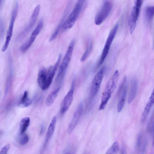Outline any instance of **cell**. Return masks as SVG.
Instances as JSON below:
<instances>
[{"instance_id":"6da1fadb","label":"cell","mask_w":154,"mask_h":154,"mask_svg":"<svg viewBox=\"0 0 154 154\" xmlns=\"http://www.w3.org/2000/svg\"><path fill=\"white\" fill-rule=\"evenodd\" d=\"M119 75L118 70H116L107 82L102 94L101 103L99 108V110H103L105 108L112 94L116 88Z\"/></svg>"},{"instance_id":"7a4b0ae2","label":"cell","mask_w":154,"mask_h":154,"mask_svg":"<svg viewBox=\"0 0 154 154\" xmlns=\"http://www.w3.org/2000/svg\"><path fill=\"white\" fill-rule=\"evenodd\" d=\"M85 1L79 0L67 18L61 29L62 32L71 28L75 24L79 15Z\"/></svg>"},{"instance_id":"3957f363","label":"cell","mask_w":154,"mask_h":154,"mask_svg":"<svg viewBox=\"0 0 154 154\" xmlns=\"http://www.w3.org/2000/svg\"><path fill=\"white\" fill-rule=\"evenodd\" d=\"M119 25L116 24L110 31L102 50L100 57L97 63L95 70H96L102 64L109 53L110 46L116 35Z\"/></svg>"},{"instance_id":"277c9868","label":"cell","mask_w":154,"mask_h":154,"mask_svg":"<svg viewBox=\"0 0 154 154\" xmlns=\"http://www.w3.org/2000/svg\"><path fill=\"white\" fill-rule=\"evenodd\" d=\"M112 3L111 1L105 0L103 1L95 17L94 22L96 25H100L106 18L112 10Z\"/></svg>"},{"instance_id":"5b68a950","label":"cell","mask_w":154,"mask_h":154,"mask_svg":"<svg viewBox=\"0 0 154 154\" xmlns=\"http://www.w3.org/2000/svg\"><path fill=\"white\" fill-rule=\"evenodd\" d=\"M18 8V2H15L13 8L9 27L7 31L5 42L2 48V51L4 52L8 48L12 37L14 23L17 17Z\"/></svg>"},{"instance_id":"8992f818","label":"cell","mask_w":154,"mask_h":154,"mask_svg":"<svg viewBox=\"0 0 154 154\" xmlns=\"http://www.w3.org/2000/svg\"><path fill=\"white\" fill-rule=\"evenodd\" d=\"M75 40L73 39L70 42L67 48L65 54L60 67L57 75L58 79L61 75H63L66 69L71 60L75 45Z\"/></svg>"},{"instance_id":"52a82bcc","label":"cell","mask_w":154,"mask_h":154,"mask_svg":"<svg viewBox=\"0 0 154 154\" xmlns=\"http://www.w3.org/2000/svg\"><path fill=\"white\" fill-rule=\"evenodd\" d=\"M143 2V1L142 0H136L132 10L128 21L129 30L131 34L133 33L135 28Z\"/></svg>"},{"instance_id":"ba28073f","label":"cell","mask_w":154,"mask_h":154,"mask_svg":"<svg viewBox=\"0 0 154 154\" xmlns=\"http://www.w3.org/2000/svg\"><path fill=\"white\" fill-rule=\"evenodd\" d=\"M106 69L105 66L101 68L96 75L92 81L90 89V94L92 97L96 95L99 90Z\"/></svg>"},{"instance_id":"9c48e42d","label":"cell","mask_w":154,"mask_h":154,"mask_svg":"<svg viewBox=\"0 0 154 154\" xmlns=\"http://www.w3.org/2000/svg\"><path fill=\"white\" fill-rule=\"evenodd\" d=\"M43 25V20L41 19L32 32L29 39L20 47V50L22 52H25L32 46L37 35L41 32Z\"/></svg>"},{"instance_id":"30bf717a","label":"cell","mask_w":154,"mask_h":154,"mask_svg":"<svg viewBox=\"0 0 154 154\" xmlns=\"http://www.w3.org/2000/svg\"><path fill=\"white\" fill-rule=\"evenodd\" d=\"M40 6L37 5L34 8L27 26L18 36V39H21L29 32L35 24L39 14Z\"/></svg>"},{"instance_id":"8fae6325","label":"cell","mask_w":154,"mask_h":154,"mask_svg":"<svg viewBox=\"0 0 154 154\" xmlns=\"http://www.w3.org/2000/svg\"><path fill=\"white\" fill-rule=\"evenodd\" d=\"M75 83V80H74L70 90L62 102L60 107V112L62 114H64L67 111L72 103L73 98Z\"/></svg>"},{"instance_id":"7c38bea8","label":"cell","mask_w":154,"mask_h":154,"mask_svg":"<svg viewBox=\"0 0 154 154\" xmlns=\"http://www.w3.org/2000/svg\"><path fill=\"white\" fill-rule=\"evenodd\" d=\"M82 102L78 106L74 114L72 119L69 123L67 128V132L71 133L78 125L82 116L83 109Z\"/></svg>"},{"instance_id":"4fadbf2b","label":"cell","mask_w":154,"mask_h":154,"mask_svg":"<svg viewBox=\"0 0 154 154\" xmlns=\"http://www.w3.org/2000/svg\"><path fill=\"white\" fill-rule=\"evenodd\" d=\"M49 69L45 68H42L39 71L37 82L39 87L43 90L47 89L49 87L48 85V81L49 75Z\"/></svg>"},{"instance_id":"5bb4252c","label":"cell","mask_w":154,"mask_h":154,"mask_svg":"<svg viewBox=\"0 0 154 154\" xmlns=\"http://www.w3.org/2000/svg\"><path fill=\"white\" fill-rule=\"evenodd\" d=\"M71 5L72 2L71 1H69L67 5L60 21L49 38V41L50 42H51L55 39L58 35L60 29H62L67 19L66 17L69 14Z\"/></svg>"},{"instance_id":"9a60e30c","label":"cell","mask_w":154,"mask_h":154,"mask_svg":"<svg viewBox=\"0 0 154 154\" xmlns=\"http://www.w3.org/2000/svg\"><path fill=\"white\" fill-rule=\"evenodd\" d=\"M154 104V88L147 103L141 117V121L144 122L146 120L151 109Z\"/></svg>"},{"instance_id":"2e32d148","label":"cell","mask_w":154,"mask_h":154,"mask_svg":"<svg viewBox=\"0 0 154 154\" xmlns=\"http://www.w3.org/2000/svg\"><path fill=\"white\" fill-rule=\"evenodd\" d=\"M57 120V119L56 116H54L49 124L46 135L44 145V148L46 147L50 138L53 135L55 128Z\"/></svg>"},{"instance_id":"e0dca14e","label":"cell","mask_w":154,"mask_h":154,"mask_svg":"<svg viewBox=\"0 0 154 154\" xmlns=\"http://www.w3.org/2000/svg\"><path fill=\"white\" fill-rule=\"evenodd\" d=\"M138 86L137 80L135 79H132L131 81V86L128 102V103H131L136 96Z\"/></svg>"},{"instance_id":"ac0fdd59","label":"cell","mask_w":154,"mask_h":154,"mask_svg":"<svg viewBox=\"0 0 154 154\" xmlns=\"http://www.w3.org/2000/svg\"><path fill=\"white\" fill-rule=\"evenodd\" d=\"M127 91V86L126 85L121 92L119 99L117 105V111L118 112H120L124 107L125 101Z\"/></svg>"},{"instance_id":"d6986e66","label":"cell","mask_w":154,"mask_h":154,"mask_svg":"<svg viewBox=\"0 0 154 154\" xmlns=\"http://www.w3.org/2000/svg\"><path fill=\"white\" fill-rule=\"evenodd\" d=\"M60 88H57L50 93L47 97L45 102V104L47 106H50L54 101L60 91Z\"/></svg>"},{"instance_id":"ffe728a7","label":"cell","mask_w":154,"mask_h":154,"mask_svg":"<svg viewBox=\"0 0 154 154\" xmlns=\"http://www.w3.org/2000/svg\"><path fill=\"white\" fill-rule=\"evenodd\" d=\"M32 102L31 100L29 97L28 92L25 91L18 102V106L21 107H27L31 104Z\"/></svg>"},{"instance_id":"44dd1931","label":"cell","mask_w":154,"mask_h":154,"mask_svg":"<svg viewBox=\"0 0 154 154\" xmlns=\"http://www.w3.org/2000/svg\"><path fill=\"white\" fill-rule=\"evenodd\" d=\"M30 123V119L29 117H26L22 118L19 124L21 134H24L26 131Z\"/></svg>"},{"instance_id":"7402d4cb","label":"cell","mask_w":154,"mask_h":154,"mask_svg":"<svg viewBox=\"0 0 154 154\" xmlns=\"http://www.w3.org/2000/svg\"><path fill=\"white\" fill-rule=\"evenodd\" d=\"M93 47V43L91 39H89L88 41L85 51L81 59V61L82 62H84L88 57L92 51Z\"/></svg>"},{"instance_id":"603a6c76","label":"cell","mask_w":154,"mask_h":154,"mask_svg":"<svg viewBox=\"0 0 154 154\" xmlns=\"http://www.w3.org/2000/svg\"><path fill=\"white\" fill-rule=\"evenodd\" d=\"M144 14L146 21L149 23L154 16V5L147 7L145 9Z\"/></svg>"},{"instance_id":"cb8c5ba5","label":"cell","mask_w":154,"mask_h":154,"mask_svg":"<svg viewBox=\"0 0 154 154\" xmlns=\"http://www.w3.org/2000/svg\"><path fill=\"white\" fill-rule=\"evenodd\" d=\"M142 134H140L138 137L136 142V147L138 150L143 152L145 148V141Z\"/></svg>"},{"instance_id":"d4e9b609","label":"cell","mask_w":154,"mask_h":154,"mask_svg":"<svg viewBox=\"0 0 154 154\" xmlns=\"http://www.w3.org/2000/svg\"><path fill=\"white\" fill-rule=\"evenodd\" d=\"M119 149L118 143L117 142H115L109 148L105 154H117Z\"/></svg>"},{"instance_id":"484cf974","label":"cell","mask_w":154,"mask_h":154,"mask_svg":"<svg viewBox=\"0 0 154 154\" xmlns=\"http://www.w3.org/2000/svg\"><path fill=\"white\" fill-rule=\"evenodd\" d=\"M22 135L19 140V143L22 145H24L27 144L29 140L28 136L26 134H21Z\"/></svg>"},{"instance_id":"4316f807","label":"cell","mask_w":154,"mask_h":154,"mask_svg":"<svg viewBox=\"0 0 154 154\" xmlns=\"http://www.w3.org/2000/svg\"><path fill=\"white\" fill-rule=\"evenodd\" d=\"M127 82V77L125 76L123 78L119 87L118 91V95L120 96L122 90L125 86Z\"/></svg>"},{"instance_id":"83f0119b","label":"cell","mask_w":154,"mask_h":154,"mask_svg":"<svg viewBox=\"0 0 154 154\" xmlns=\"http://www.w3.org/2000/svg\"><path fill=\"white\" fill-rule=\"evenodd\" d=\"M10 144H7L2 149L0 154H7L8 151L10 147Z\"/></svg>"},{"instance_id":"f1b7e54d","label":"cell","mask_w":154,"mask_h":154,"mask_svg":"<svg viewBox=\"0 0 154 154\" xmlns=\"http://www.w3.org/2000/svg\"><path fill=\"white\" fill-rule=\"evenodd\" d=\"M0 28H1V37L2 36H3V35L4 34V25L3 24V22H2L1 20V22H0Z\"/></svg>"},{"instance_id":"f546056e","label":"cell","mask_w":154,"mask_h":154,"mask_svg":"<svg viewBox=\"0 0 154 154\" xmlns=\"http://www.w3.org/2000/svg\"><path fill=\"white\" fill-rule=\"evenodd\" d=\"M44 131V126H42L41 127V130L40 131V134L41 135L43 133Z\"/></svg>"},{"instance_id":"4dcf8cb0","label":"cell","mask_w":154,"mask_h":154,"mask_svg":"<svg viewBox=\"0 0 154 154\" xmlns=\"http://www.w3.org/2000/svg\"><path fill=\"white\" fill-rule=\"evenodd\" d=\"M63 154H74V153L72 151L68 150L66 151Z\"/></svg>"},{"instance_id":"1f68e13d","label":"cell","mask_w":154,"mask_h":154,"mask_svg":"<svg viewBox=\"0 0 154 154\" xmlns=\"http://www.w3.org/2000/svg\"><path fill=\"white\" fill-rule=\"evenodd\" d=\"M125 150L123 148L121 151L120 154H125Z\"/></svg>"}]
</instances>
